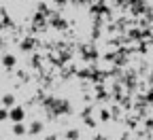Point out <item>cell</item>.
I'll list each match as a JSON object with an SVG mask.
<instances>
[{"label": "cell", "mask_w": 153, "mask_h": 140, "mask_svg": "<svg viewBox=\"0 0 153 140\" xmlns=\"http://www.w3.org/2000/svg\"><path fill=\"white\" fill-rule=\"evenodd\" d=\"M2 106H4V108H13V106H15V96H13V93H7V96L2 98Z\"/></svg>", "instance_id": "7a4b0ae2"}, {"label": "cell", "mask_w": 153, "mask_h": 140, "mask_svg": "<svg viewBox=\"0 0 153 140\" xmlns=\"http://www.w3.org/2000/svg\"><path fill=\"white\" fill-rule=\"evenodd\" d=\"M2 64H4L7 68H13V66L17 64V59H15V55H4V57H2Z\"/></svg>", "instance_id": "277c9868"}, {"label": "cell", "mask_w": 153, "mask_h": 140, "mask_svg": "<svg viewBox=\"0 0 153 140\" xmlns=\"http://www.w3.org/2000/svg\"><path fill=\"white\" fill-rule=\"evenodd\" d=\"M7 117H9V110L7 108H0V121H4Z\"/></svg>", "instance_id": "8992f818"}, {"label": "cell", "mask_w": 153, "mask_h": 140, "mask_svg": "<svg viewBox=\"0 0 153 140\" xmlns=\"http://www.w3.org/2000/svg\"><path fill=\"white\" fill-rule=\"evenodd\" d=\"M9 119L13 123H22L24 119H26V110L22 108V106H13L11 110H9Z\"/></svg>", "instance_id": "6da1fadb"}, {"label": "cell", "mask_w": 153, "mask_h": 140, "mask_svg": "<svg viewBox=\"0 0 153 140\" xmlns=\"http://www.w3.org/2000/svg\"><path fill=\"white\" fill-rule=\"evenodd\" d=\"M13 134H15V136H26V134H28V130H26V125H24V123H15Z\"/></svg>", "instance_id": "3957f363"}, {"label": "cell", "mask_w": 153, "mask_h": 140, "mask_svg": "<svg viewBox=\"0 0 153 140\" xmlns=\"http://www.w3.org/2000/svg\"><path fill=\"white\" fill-rule=\"evenodd\" d=\"M28 132H30V134H41V132H43V123H41V121H34Z\"/></svg>", "instance_id": "5b68a950"}]
</instances>
